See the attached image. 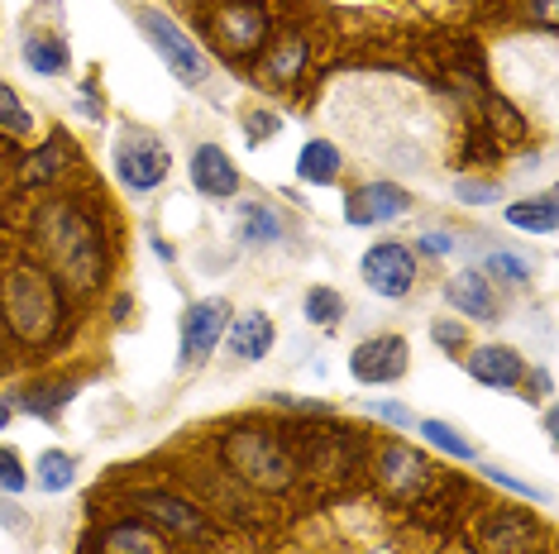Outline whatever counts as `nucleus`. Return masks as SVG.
<instances>
[{
    "label": "nucleus",
    "instance_id": "nucleus-14",
    "mask_svg": "<svg viewBox=\"0 0 559 554\" xmlns=\"http://www.w3.org/2000/svg\"><path fill=\"white\" fill-rule=\"evenodd\" d=\"M444 297H450L454 311H464L468 321H498V297H492L488 277L483 273H454L450 282H444Z\"/></svg>",
    "mask_w": 559,
    "mask_h": 554
},
{
    "label": "nucleus",
    "instance_id": "nucleus-35",
    "mask_svg": "<svg viewBox=\"0 0 559 554\" xmlns=\"http://www.w3.org/2000/svg\"><path fill=\"white\" fill-rule=\"evenodd\" d=\"M492 478V483H502V487H512V493H521V497H531V502H545V493L540 487H531V483H521V478H512V473H502V469H483Z\"/></svg>",
    "mask_w": 559,
    "mask_h": 554
},
{
    "label": "nucleus",
    "instance_id": "nucleus-8",
    "mask_svg": "<svg viewBox=\"0 0 559 554\" xmlns=\"http://www.w3.org/2000/svg\"><path fill=\"white\" fill-rule=\"evenodd\" d=\"M211 34L230 58H249L269 39V15H263L259 5H249V0H239V5H225L221 15L211 20Z\"/></svg>",
    "mask_w": 559,
    "mask_h": 554
},
{
    "label": "nucleus",
    "instance_id": "nucleus-15",
    "mask_svg": "<svg viewBox=\"0 0 559 554\" xmlns=\"http://www.w3.org/2000/svg\"><path fill=\"white\" fill-rule=\"evenodd\" d=\"M273 339H277V330H273V321L263 316V311H249V316H239V321L230 325V349H235V354L245 359V363L269 359Z\"/></svg>",
    "mask_w": 559,
    "mask_h": 554
},
{
    "label": "nucleus",
    "instance_id": "nucleus-5",
    "mask_svg": "<svg viewBox=\"0 0 559 554\" xmlns=\"http://www.w3.org/2000/svg\"><path fill=\"white\" fill-rule=\"evenodd\" d=\"M110 162H116V178L130 186V192H154V186L168 178L173 154H168V144H163L158 134L124 130L116 138V154H110Z\"/></svg>",
    "mask_w": 559,
    "mask_h": 554
},
{
    "label": "nucleus",
    "instance_id": "nucleus-37",
    "mask_svg": "<svg viewBox=\"0 0 559 554\" xmlns=\"http://www.w3.org/2000/svg\"><path fill=\"white\" fill-rule=\"evenodd\" d=\"M450 249H454V239H450V234H440V230L421 234V254H450Z\"/></svg>",
    "mask_w": 559,
    "mask_h": 554
},
{
    "label": "nucleus",
    "instance_id": "nucleus-17",
    "mask_svg": "<svg viewBox=\"0 0 559 554\" xmlns=\"http://www.w3.org/2000/svg\"><path fill=\"white\" fill-rule=\"evenodd\" d=\"M283 234H287V225H283V216H277L273 206H263V201L239 206V239H245L249 249H269Z\"/></svg>",
    "mask_w": 559,
    "mask_h": 554
},
{
    "label": "nucleus",
    "instance_id": "nucleus-19",
    "mask_svg": "<svg viewBox=\"0 0 559 554\" xmlns=\"http://www.w3.org/2000/svg\"><path fill=\"white\" fill-rule=\"evenodd\" d=\"M139 507H144L148 516H158V521H168L173 531H182V535H197V540H201V535L211 531V526L197 516V507H187V502H177V497L144 493V497H139Z\"/></svg>",
    "mask_w": 559,
    "mask_h": 554
},
{
    "label": "nucleus",
    "instance_id": "nucleus-28",
    "mask_svg": "<svg viewBox=\"0 0 559 554\" xmlns=\"http://www.w3.org/2000/svg\"><path fill=\"white\" fill-rule=\"evenodd\" d=\"M0 130L15 134V138H29V134H34V116L20 106V96L10 92L5 82H0Z\"/></svg>",
    "mask_w": 559,
    "mask_h": 554
},
{
    "label": "nucleus",
    "instance_id": "nucleus-36",
    "mask_svg": "<svg viewBox=\"0 0 559 554\" xmlns=\"http://www.w3.org/2000/svg\"><path fill=\"white\" fill-rule=\"evenodd\" d=\"M373 416H383V421H392V425H416V416L406 411V407H397V401H373V407H368Z\"/></svg>",
    "mask_w": 559,
    "mask_h": 554
},
{
    "label": "nucleus",
    "instance_id": "nucleus-33",
    "mask_svg": "<svg viewBox=\"0 0 559 554\" xmlns=\"http://www.w3.org/2000/svg\"><path fill=\"white\" fill-rule=\"evenodd\" d=\"M454 196L468 206H488V201H498V182H454Z\"/></svg>",
    "mask_w": 559,
    "mask_h": 554
},
{
    "label": "nucleus",
    "instance_id": "nucleus-31",
    "mask_svg": "<svg viewBox=\"0 0 559 554\" xmlns=\"http://www.w3.org/2000/svg\"><path fill=\"white\" fill-rule=\"evenodd\" d=\"M277 130H283V120H277L273 110H253V116H249V124H245L249 144H263V138H273Z\"/></svg>",
    "mask_w": 559,
    "mask_h": 554
},
{
    "label": "nucleus",
    "instance_id": "nucleus-4",
    "mask_svg": "<svg viewBox=\"0 0 559 554\" xmlns=\"http://www.w3.org/2000/svg\"><path fill=\"white\" fill-rule=\"evenodd\" d=\"M230 301L225 297H201L192 306L182 311V345H177V369L182 373H197L201 363L215 354V345H221V335L230 330Z\"/></svg>",
    "mask_w": 559,
    "mask_h": 554
},
{
    "label": "nucleus",
    "instance_id": "nucleus-12",
    "mask_svg": "<svg viewBox=\"0 0 559 554\" xmlns=\"http://www.w3.org/2000/svg\"><path fill=\"white\" fill-rule=\"evenodd\" d=\"M468 373H474V383H483V387L512 393V387L526 383V359H521L512 345H483L468 354Z\"/></svg>",
    "mask_w": 559,
    "mask_h": 554
},
{
    "label": "nucleus",
    "instance_id": "nucleus-24",
    "mask_svg": "<svg viewBox=\"0 0 559 554\" xmlns=\"http://www.w3.org/2000/svg\"><path fill=\"white\" fill-rule=\"evenodd\" d=\"M68 154H72V148H68V138H48V144L39 148V154H34L29 162H24V182H48V178H58V172L62 168H68Z\"/></svg>",
    "mask_w": 559,
    "mask_h": 554
},
{
    "label": "nucleus",
    "instance_id": "nucleus-6",
    "mask_svg": "<svg viewBox=\"0 0 559 554\" xmlns=\"http://www.w3.org/2000/svg\"><path fill=\"white\" fill-rule=\"evenodd\" d=\"M139 29H144V39L158 48V58L168 62V72L177 82H187V86L206 82V58H201V48L187 39L163 10H144V15H139Z\"/></svg>",
    "mask_w": 559,
    "mask_h": 554
},
{
    "label": "nucleus",
    "instance_id": "nucleus-39",
    "mask_svg": "<svg viewBox=\"0 0 559 554\" xmlns=\"http://www.w3.org/2000/svg\"><path fill=\"white\" fill-rule=\"evenodd\" d=\"M5 425H10V401L0 397V431H5Z\"/></svg>",
    "mask_w": 559,
    "mask_h": 554
},
{
    "label": "nucleus",
    "instance_id": "nucleus-32",
    "mask_svg": "<svg viewBox=\"0 0 559 554\" xmlns=\"http://www.w3.org/2000/svg\"><path fill=\"white\" fill-rule=\"evenodd\" d=\"M488 273H492V277H507V282H526V277H531L526 263L512 258V254H492V258H488Z\"/></svg>",
    "mask_w": 559,
    "mask_h": 554
},
{
    "label": "nucleus",
    "instance_id": "nucleus-34",
    "mask_svg": "<svg viewBox=\"0 0 559 554\" xmlns=\"http://www.w3.org/2000/svg\"><path fill=\"white\" fill-rule=\"evenodd\" d=\"M430 339H436L440 349H464V325H454V321H436V325H430Z\"/></svg>",
    "mask_w": 559,
    "mask_h": 554
},
{
    "label": "nucleus",
    "instance_id": "nucleus-1",
    "mask_svg": "<svg viewBox=\"0 0 559 554\" xmlns=\"http://www.w3.org/2000/svg\"><path fill=\"white\" fill-rule=\"evenodd\" d=\"M0 316L24 345H48L62 325L58 282L39 268H15L0 282Z\"/></svg>",
    "mask_w": 559,
    "mask_h": 554
},
{
    "label": "nucleus",
    "instance_id": "nucleus-38",
    "mask_svg": "<svg viewBox=\"0 0 559 554\" xmlns=\"http://www.w3.org/2000/svg\"><path fill=\"white\" fill-rule=\"evenodd\" d=\"M536 24L540 29H555V0H536Z\"/></svg>",
    "mask_w": 559,
    "mask_h": 554
},
{
    "label": "nucleus",
    "instance_id": "nucleus-21",
    "mask_svg": "<svg viewBox=\"0 0 559 554\" xmlns=\"http://www.w3.org/2000/svg\"><path fill=\"white\" fill-rule=\"evenodd\" d=\"M72 478H78V459H72V455H62V449H48V455H39L34 483H39L44 493H68Z\"/></svg>",
    "mask_w": 559,
    "mask_h": 554
},
{
    "label": "nucleus",
    "instance_id": "nucleus-10",
    "mask_svg": "<svg viewBox=\"0 0 559 554\" xmlns=\"http://www.w3.org/2000/svg\"><path fill=\"white\" fill-rule=\"evenodd\" d=\"M412 210V196L397 182H368L345 201V220L349 225H388Z\"/></svg>",
    "mask_w": 559,
    "mask_h": 554
},
{
    "label": "nucleus",
    "instance_id": "nucleus-29",
    "mask_svg": "<svg viewBox=\"0 0 559 554\" xmlns=\"http://www.w3.org/2000/svg\"><path fill=\"white\" fill-rule=\"evenodd\" d=\"M24 487H29V473L20 469V455L15 449H0V493H24Z\"/></svg>",
    "mask_w": 559,
    "mask_h": 554
},
{
    "label": "nucleus",
    "instance_id": "nucleus-9",
    "mask_svg": "<svg viewBox=\"0 0 559 554\" xmlns=\"http://www.w3.org/2000/svg\"><path fill=\"white\" fill-rule=\"evenodd\" d=\"M406 363H412V354H406L402 335H373L349 354V373L359 377V383L378 387V383H397V377H406Z\"/></svg>",
    "mask_w": 559,
    "mask_h": 554
},
{
    "label": "nucleus",
    "instance_id": "nucleus-27",
    "mask_svg": "<svg viewBox=\"0 0 559 554\" xmlns=\"http://www.w3.org/2000/svg\"><path fill=\"white\" fill-rule=\"evenodd\" d=\"M416 431H421L436 449H444L450 459H474V445H468V439L454 431V425H444V421H416Z\"/></svg>",
    "mask_w": 559,
    "mask_h": 554
},
{
    "label": "nucleus",
    "instance_id": "nucleus-25",
    "mask_svg": "<svg viewBox=\"0 0 559 554\" xmlns=\"http://www.w3.org/2000/svg\"><path fill=\"white\" fill-rule=\"evenodd\" d=\"M307 321L311 325H321V330H335L340 321H345V297L335 292V287H311L307 292Z\"/></svg>",
    "mask_w": 559,
    "mask_h": 554
},
{
    "label": "nucleus",
    "instance_id": "nucleus-7",
    "mask_svg": "<svg viewBox=\"0 0 559 554\" xmlns=\"http://www.w3.org/2000/svg\"><path fill=\"white\" fill-rule=\"evenodd\" d=\"M359 273H364V282L373 287L378 297L397 301V297L412 292V282H416V258H412V249L406 244H397V239H383V244H373L364 254Z\"/></svg>",
    "mask_w": 559,
    "mask_h": 554
},
{
    "label": "nucleus",
    "instance_id": "nucleus-11",
    "mask_svg": "<svg viewBox=\"0 0 559 554\" xmlns=\"http://www.w3.org/2000/svg\"><path fill=\"white\" fill-rule=\"evenodd\" d=\"M187 168H192V186H197L201 196L230 201V196L239 192V168L230 162V154H225L221 144H201Z\"/></svg>",
    "mask_w": 559,
    "mask_h": 554
},
{
    "label": "nucleus",
    "instance_id": "nucleus-20",
    "mask_svg": "<svg viewBox=\"0 0 559 554\" xmlns=\"http://www.w3.org/2000/svg\"><path fill=\"white\" fill-rule=\"evenodd\" d=\"M68 44L62 39H24V68L39 72V77H58V72H68Z\"/></svg>",
    "mask_w": 559,
    "mask_h": 554
},
{
    "label": "nucleus",
    "instance_id": "nucleus-30",
    "mask_svg": "<svg viewBox=\"0 0 559 554\" xmlns=\"http://www.w3.org/2000/svg\"><path fill=\"white\" fill-rule=\"evenodd\" d=\"M72 393H68V387H44V393H24L20 401H24V411H39V416H53L58 407H62V401H68Z\"/></svg>",
    "mask_w": 559,
    "mask_h": 554
},
{
    "label": "nucleus",
    "instance_id": "nucleus-2",
    "mask_svg": "<svg viewBox=\"0 0 559 554\" xmlns=\"http://www.w3.org/2000/svg\"><path fill=\"white\" fill-rule=\"evenodd\" d=\"M39 239H44L48 254L58 258L62 282H72L78 292H86V287H96V277H100V239H96L92 220H86L82 210H72V206H53V210H44V220H39Z\"/></svg>",
    "mask_w": 559,
    "mask_h": 554
},
{
    "label": "nucleus",
    "instance_id": "nucleus-18",
    "mask_svg": "<svg viewBox=\"0 0 559 554\" xmlns=\"http://www.w3.org/2000/svg\"><path fill=\"white\" fill-rule=\"evenodd\" d=\"M297 178L311 186H330L340 178V148L330 138H311L307 148L297 154Z\"/></svg>",
    "mask_w": 559,
    "mask_h": 554
},
{
    "label": "nucleus",
    "instance_id": "nucleus-16",
    "mask_svg": "<svg viewBox=\"0 0 559 554\" xmlns=\"http://www.w3.org/2000/svg\"><path fill=\"white\" fill-rule=\"evenodd\" d=\"M301 62H307V44L301 39H283L277 48H269L259 62V77L273 86V92H287L292 82H297V72H301Z\"/></svg>",
    "mask_w": 559,
    "mask_h": 554
},
{
    "label": "nucleus",
    "instance_id": "nucleus-23",
    "mask_svg": "<svg viewBox=\"0 0 559 554\" xmlns=\"http://www.w3.org/2000/svg\"><path fill=\"white\" fill-rule=\"evenodd\" d=\"M106 554H168V545H163V535L144 531V526H116L106 535Z\"/></svg>",
    "mask_w": 559,
    "mask_h": 554
},
{
    "label": "nucleus",
    "instance_id": "nucleus-22",
    "mask_svg": "<svg viewBox=\"0 0 559 554\" xmlns=\"http://www.w3.org/2000/svg\"><path fill=\"white\" fill-rule=\"evenodd\" d=\"M526 535H531V526L521 516H492L488 531H483V545H488V554H516L526 545Z\"/></svg>",
    "mask_w": 559,
    "mask_h": 554
},
{
    "label": "nucleus",
    "instance_id": "nucleus-3",
    "mask_svg": "<svg viewBox=\"0 0 559 554\" xmlns=\"http://www.w3.org/2000/svg\"><path fill=\"white\" fill-rule=\"evenodd\" d=\"M225 463L263 493H283L297 478V459L287 455V445L273 431H235L225 439Z\"/></svg>",
    "mask_w": 559,
    "mask_h": 554
},
{
    "label": "nucleus",
    "instance_id": "nucleus-26",
    "mask_svg": "<svg viewBox=\"0 0 559 554\" xmlns=\"http://www.w3.org/2000/svg\"><path fill=\"white\" fill-rule=\"evenodd\" d=\"M507 220H512L516 230L550 234V230H555V201H550V196H540V201H516V206H507Z\"/></svg>",
    "mask_w": 559,
    "mask_h": 554
},
{
    "label": "nucleus",
    "instance_id": "nucleus-13",
    "mask_svg": "<svg viewBox=\"0 0 559 554\" xmlns=\"http://www.w3.org/2000/svg\"><path fill=\"white\" fill-rule=\"evenodd\" d=\"M378 478H383L397 497H421L430 483V463L406 445H388L383 459H378Z\"/></svg>",
    "mask_w": 559,
    "mask_h": 554
}]
</instances>
